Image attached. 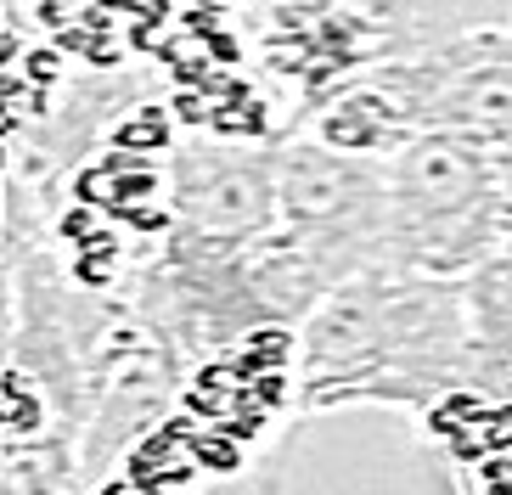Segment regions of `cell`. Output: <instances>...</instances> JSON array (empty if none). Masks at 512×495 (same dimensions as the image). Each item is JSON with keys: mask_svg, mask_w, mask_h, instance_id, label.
I'll return each mask as SVG.
<instances>
[{"mask_svg": "<svg viewBox=\"0 0 512 495\" xmlns=\"http://www.w3.org/2000/svg\"><path fill=\"white\" fill-rule=\"evenodd\" d=\"M467 360V287L377 265L332 287L293 332V400L304 417L344 405L434 411L467 394Z\"/></svg>", "mask_w": 512, "mask_h": 495, "instance_id": "6da1fadb", "label": "cell"}, {"mask_svg": "<svg viewBox=\"0 0 512 495\" xmlns=\"http://www.w3.org/2000/svg\"><path fill=\"white\" fill-rule=\"evenodd\" d=\"M490 186H496L501 248H512V141H501V147H490Z\"/></svg>", "mask_w": 512, "mask_h": 495, "instance_id": "8992f818", "label": "cell"}, {"mask_svg": "<svg viewBox=\"0 0 512 495\" xmlns=\"http://www.w3.org/2000/svg\"><path fill=\"white\" fill-rule=\"evenodd\" d=\"M377 102L389 107L400 141L411 135H462L479 147L512 141V17L467 29L417 57L361 68Z\"/></svg>", "mask_w": 512, "mask_h": 495, "instance_id": "3957f363", "label": "cell"}, {"mask_svg": "<svg viewBox=\"0 0 512 495\" xmlns=\"http://www.w3.org/2000/svg\"><path fill=\"white\" fill-rule=\"evenodd\" d=\"M501 254L490 147L462 135H411L389 152V265L473 276Z\"/></svg>", "mask_w": 512, "mask_h": 495, "instance_id": "7a4b0ae2", "label": "cell"}, {"mask_svg": "<svg viewBox=\"0 0 512 495\" xmlns=\"http://www.w3.org/2000/svg\"><path fill=\"white\" fill-rule=\"evenodd\" d=\"M164 220L203 242H248L276 231V141L226 130H181L164 152Z\"/></svg>", "mask_w": 512, "mask_h": 495, "instance_id": "277c9868", "label": "cell"}, {"mask_svg": "<svg viewBox=\"0 0 512 495\" xmlns=\"http://www.w3.org/2000/svg\"><path fill=\"white\" fill-rule=\"evenodd\" d=\"M467 287V338H473V360H467V394H479L490 405H512V248L496 259H484Z\"/></svg>", "mask_w": 512, "mask_h": 495, "instance_id": "5b68a950", "label": "cell"}]
</instances>
